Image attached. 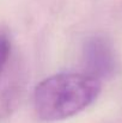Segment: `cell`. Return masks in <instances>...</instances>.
Returning a JSON list of instances; mask_svg holds the SVG:
<instances>
[{"label":"cell","mask_w":122,"mask_h":123,"mask_svg":"<svg viewBox=\"0 0 122 123\" xmlns=\"http://www.w3.org/2000/svg\"><path fill=\"white\" fill-rule=\"evenodd\" d=\"M99 92V79L87 73L55 74L36 86L34 92L35 111L43 121H62L91 105Z\"/></svg>","instance_id":"6da1fadb"},{"label":"cell","mask_w":122,"mask_h":123,"mask_svg":"<svg viewBox=\"0 0 122 123\" xmlns=\"http://www.w3.org/2000/svg\"><path fill=\"white\" fill-rule=\"evenodd\" d=\"M83 63L87 74L108 79L117 71V56L111 41L104 35H92L83 44Z\"/></svg>","instance_id":"7a4b0ae2"},{"label":"cell","mask_w":122,"mask_h":123,"mask_svg":"<svg viewBox=\"0 0 122 123\" xmlns=\"http://www.w3.org/2000/svg\"><path fill=\"white\" fill-rule=\"evenodd\" d=\"M23 88L18 84H12L0 91V121L8 117L19 105Z\"/></svg>","instance_id":"3957f363"},{"label":"cell","mask_w":122,"mask_h":123,"mask_svg":"<svg viewBox=\"0 0 122 123\" xmlns=\"http://www.w3.org/2000/svg\"><path fill=\"white\" fill-rule=\"evenodd\" d=\"M12 51V42L8 32L5 29H0V75L2 74Z\"/></svg>","instance_id":"277c9868"}]
</instances>
